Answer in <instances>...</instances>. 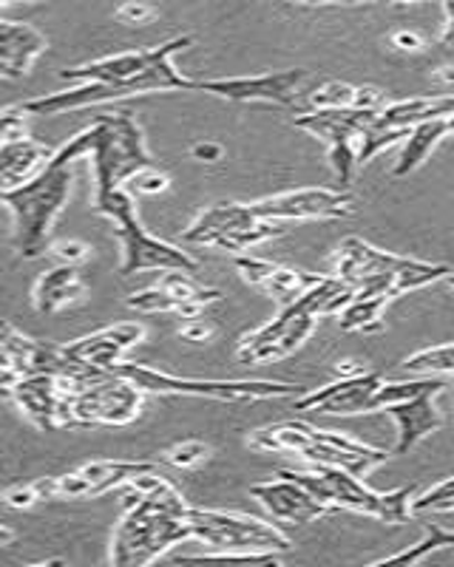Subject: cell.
<instances>
[{
    "label": "cell",
    "mask_w": 454,
    "mask_h": 567,
    "mask_svg": "<svg viewBox=\"0 0 454 567\" xmlns=\"http://www.w3.org/2000/svg\"><path fill=\"white\" fill-rule=\"evenodd\" d=\"M52 156L54 148L32 136L0 142V194L34 179L52 162Z\"/></svg>",
    "instance_id": "obj_19"
},
{
    "label": "cell",
    "mask_w": 454,
    "mask_h": 567,
    "mask_svg": "<svg viewBox=\"0 0 454 567\" xmlns=\"http://www.w3.org/2000/svg\"><path fill=\"white\" fill-rule=\"evenodd\" d=\"M210 457V445L202 443V440H182V443L171 445L165 452V460H168L174 468H196L205 460Z\"/></svg>",
    "instance_id": "obj_40"
},
{
    "label": "cell",
    "mask_w": 454,
    "mask_h": 567,
    "mask_svg": "<svg viewBox=\"0 0 454 567\" xmlns=\"http://www.w3.org/2000/svg\"><path fill=\"white\" fill-rule=\"evenodd\" d=\"M9 398L18 403V409L32 420L43 432H54L60 425H72V398L60 389L58 374L32 372L23 374L12 389Z\"/></svg>",
    "instance_id": "obj_11"
},
{
    "label": "cell",
    "mask_w": 454,
    "mask_h": 567,
    "mask_svg": "<svg viewBox=\"0 0 454 567\" xmlns=\"http://www.w3.org/2000/svg\"><path fill=\"white\" fill-rule=\"evenodd\" d=\"M49 252L58 258L60 265L78 267L91 258V245H85V241H80V239H60V241H54V245H49Z\"/></svg>",
    "instance_id": "obj_45"
},
{
    "label": "cell",
    "mask_w": 454,
    "mask_h": 567,
    "mask_svg": "<svg viewBox=\"0 0 454 567\" xmlns=\"http://www.w3.org/2000/svg\"><path fill=\"white\" fill-rule=\"evenodd\" d=\"M60 483V499H89L91 496V483L80 474V471H69L63 477H58Z\"/></svg>",
    "instance_id": "obj_48"
},
{
    "label": "cell",
    "mask_w": 454,
    "mask_h": 567,
    "mask_svg": "<svg viewBox=\"0 0 454 567\" xmlns=\"http://www.w3.org/2000/svg\"><path fill=\"white\" fill-rule=\"evenodd\" d=\"M390 3H417V0H390Z\"/></svg>",
    "instance_id": "obj_62"
},
{
    "label": "cell",
    "mask_w": 454,
    "mask_h": 567,
    "mask_svg": "<svg viewBox=\"0 0 454 567\" xmlns=\"http://www.w3.org/2000/svg\"><path fill=\"white\" fill-rule=\"evenodd\" d=\"M390 43L395 52H403V54H417L426 49V40H423L417 32H409V29H401V32L392 34Z\"/></svg>",
    "instance_id": "obj_51"
},
{
    "label": "cell",
    "mask_w": 454,
    "mask_h": 567,
    "mask_svg": "<svg viewBox=\"0 0 454 567\" xmlns=\"http://www.w3.org/2000/svg\"><path fill=\"white\" fill-rule=\"evenodd\" d=\"M45 45V34L32 23L0 18V80L27 78Z\"/></svg>",
    "instance_id": "obj_15"
},
{
    "label": "cell",
    "mask_w": 454,
    "mask_h": 567,
    "mask_svg": "<svg viewBox=\"0 0 454 567\" xmlns=\"http://www.w3.org/2000/svg\"><path fill=\"white\" fill-rule=\"evenodd\" d=\"M367 372L361 361H338L336 363V378H355V374Z\"/></svg>",
    "instance_id": "obj_55"
},
{
    "label": "cell",
    "mask_w": 454,
    "mask_h": 567,
    "mask_svg": "<svg viewBox=\"0 0 454 567\" xmlns=\"http://www.w3.org/2000/svg\"><path fill=\"white\" fill-rule=\"evenodd\" d=\"M29 116L32 114L23 109V103L0 109V142L29 136Z\"/></svg>",
    "instance_id": "obj_43"
},
{
    "label": "cell",
    "mask_w": 454,
    "mask_h": 567,
    "mask_svg": "<svg viewBox=\"0 0 454 567\" xmlns=\"http://www.w3.org/2000/svg\"><path fill=\"white\" fill-rule=\"evenodd\" d=\"M355 105V85L341 83V80H330V83L318 85L307 97V109H352Z\"/></svg>",
    "instance_id": "obj_36"
},
{
    "label": "cell",
    "mask_w": 454,
    "mask_h": 567,
    "mask_svg": "<svg viewBox=\"0 0 454 567\" xmlns=\"http://www.w3.org/2000/svg\"><path fill=\"white\" fill-rule=\"evenodd\" d=\"M190 539L208 545V554L190 559L247 561V565H279V554L290 550V539L281 528L259 516L234 511L188 508Z\"/></svg>",
    "instance_id": "obj_3"
},
{
    "label": "cell",
    "mask_w": 454,
    "mask_h": 567,
    "mask_svg": "<svg viewBox=\"0 0 454 567\" xmlns=\"http://www.w3.org/2000/svg\"><path fill=\"white\" fill-rule=\"evenodd\" d=\"M94 213L105 216L114 225L120 245H123V265H120V276H136L145 270H185L196 272L199 265L188 250L171 245V241L159 239L154 233H148L140 221L136 213L134 194L128 187H117L111 194L97 196L94 199Z\"/></svg>",
    "instance_id": "obj_5"
},
{
    "label": "cell",
    "mask_w": 454,
    "mask_h": 567,
    "mask_svg": "<svg viewBox=\"0 0 454 567\" xmlns=\"http://www.w3.org/2000/svg\"><path fill=\"white\" fill-rule=\"evenodd\" d=\"M401 369L412 374H435V378L437 374H454V343H441V347H429L409 354Z\"/></svg>",
    "instance_id": "obj_34"
},
{
    "label": "cell",
    "mask_w": 454,
    "mask_h": 567,
    "mask_svg": "<svg viewBox=\"0 0 454 567\" xmlns=\"http://www.w3.org/2000/svg\"><path fill=\"white\" fill-rule=\"evenodd\" d=\"M259 219L254 210V205H239V202H219V205L208 207V210H202L185 233H182V239L188 241V245L196 247H216V241L225 239L227 233L239 230V227L254 225Z\"/></svg>",
    "instance_id": "obj_21"
},
{
    "label": "cell",
    "mask_w": 454,
    "mask_h": 567,
    "mask_svg": "<svg viewBox=\"0 0 454 567\" xmlns=\"http://www.w3.org/2000/svg\"><path fill=\"white\" fill-rule=\"evenodd\" d=\"M443 12H446V23H454V0H443Z\"/></svg>",
    "instance_id": "obj_59"
},
{
    "label": "cell",
    "mask_w": 454,
    "mask_h": 567,
    "mask_svg": "<svg viewBox=\"0 0 454 567\" xmlns=\"http://www.w3.org/2000/svg\"><path fill=\"white\" fill-rule=\"evenodd\" d=\"M125 303H128V310L145 312V316H156V312H174L176 316V307H179V301H176L165 287H159V284H156V287H148V290L131 292V296L125 298Z\"/></svg>",
    "instance_id": "obj_37"
},
{
    "label": "cell",
    "mask_w": 454,
    "mask_h": 567,
    "mask_svg": "<svg viewBox=\"0 0 454 567\" xmlns=\"http://www.w3.org/2000/svg\"><path fill=\"white\" fill-rule=\"evenodd\" d=\"M34 491H38L40 503H43V499H60L58 477H40V480H34Z\"/></svg>",
    "instance_id": "obj_54"
},
{
    "label": "cell",
    "mask_w": 454,
    "mask_h": 567,
    "mask_svg": "<svg viewBox=\"0 0 454 567\" xmlns=\"http://www.w3.org/2000/svg\"><path fill=\"white\" fill-rule=\"evenodd\" d=\"M336 272L332 276L347 281L350 287H361L367 278L372 276H381V272H395L401 267L403 256L398 252H386V250H378L372 247L370 241L358 239V236H350L338 245L336 250Z\"/></svg>",
    "instance_id": "obj_17"
},
{
    "label": "cell",
    "mask_w": 454,
    "mask_h": 567,
    "mask_svg": "<svg viewBox=\"0 0 454 567\" xmlns=\"http://www.w3.org/2000/svg\"><path fill=\"white\" fill-rule=\"evenodd\" d=\"M446 265H432V261H421V258L403 256L401 267L395 270V278H392V296H406L412 290H423L429 284L443 281L448 276Z\"/></svg>",
    "instance_id": "obj_29"
},
{
    "label": "cell",
    "mask_w": 454,
    "mask_h": 567,
    "mask_svg": "<svg viewBox=\"0 0 454 567\" xmlns=\"http://www.w3.org/2000/svg\"><path fill=\"white\" fill-rule=\"evenodd\" d=\"M390 296H372V298H352L344 310L338 312V327L344 332H381L383 329V310L390 303Z\"/></svg>",
    "instance_id": "obj_28"
},
{
    "label": "cell",
    "mask_w": 454,
    "mask_h": 567,
    "mask_svg": "<svg viewBox=\"0 0 454 567\" xmlns=\"http://www.w3.org/2000/svg\"><path fill=\"white\" fill-rule=\"evenodd\" d=\"M259 219L270 221H312L347 219L352 213V196L336 187H296L285 194L250 202Z\"/></svg>",
    "instance_id": "obj_9"
},
{
    "label": "cell",
    "mask_w": 454,
    "mask_h": 567,
    "mask_svg": "<svg viewBox=\"0 0 454 567\" xmlns=\"http://www.w3.org/2000/svg\"><path fill=\"white\" fill-rule=\"evenodd\" d=\"M307 80L305 69L270 71V74H250V78H221L199 80L196 91L214 94V97L230 100V103H272L296 105L299 85Z\"/></svg>",
    "instance_id": "obj_10"
},
{
    "label": "cell",
    "mask_w": 454,
    "mask_h": 567,
    "mask_svg": "<svg viewBox=\"0 0 454 567\" xmlns=\"http://www.w3.org/2000/svg\"><path fill=\"white\" fill-rule=\"evenodd\" d=\"M236 261V270H239V276L245 278L247 284H254V287H265L267 278L276 272V267L272 261H265V258H256V256H245V252H239V256L234 258Z\"/></svg>",
    "instance_id": "obj_44"
},
{
    "label": "cell",
    "mask_w": 454,
    "mask_h": 567,
    "mask_svg": "<svg viewBox=\"0 0 454 567\" xmlns=\"http://www.w3.org/2000/svg\"><path fill=\"white\" fill-rule=\"evenodd\" d=\"M159 287L171 292L179 303H199V307H208V303L221 301V292L214 287H205L202 281H196L194 272L185 270H165L159 278ZM179 310V307H176Z\"/></svg>",
    "instance_id": "obj_30"
},
{
    "label": "cell",
    "mask_w": 454,
    "mask_h": 567,
    "mask_svg": "<svg viewBox=\"0 0 454 567\" xmlns=\"http://www.w3.org/2000/svg\"><path fill=\"white\" fill-rule=\"evenodd\" d=\"M381 383V374L370 372V369L363 374H355V378H336V383H330V386L299 394V400L292 403V409L316 414H336V417L370 414L372 394L378 392Z\"/></svg>",
    "instance_id": "obj_12"
},
{
    "label": "cell",
    "mask_w": 454,
    "mask_h": 567,
    "mask_svg": "<svg viewBox=\"0 0 454 567\" xmlns=\"http://www.w3.org/2000/svg\"><path fill=\"white\" fill-rule=\"evenodd\" d=\"M276 477L279 480L250 485V496L265 505V511L276 523L307 525L316 523V519H321V516H327L332 511L330 505L318 503L316 496L307 488H301L296 480L285 477V474H276Z\"/></svg>",
    "instance_id": "obj_13"
},
{
    "label": "cell",
    "mask_w": 454,
    "mask_h": 567,
    "mask_svg": "<svg viewBox=\"0 0 454 567\" xmlns=\"http://www.w3.org/2000/svg\"><path fill=\"white\" fill-rule=\"evenodd\" d=\"M454 114V94H441V97H412L386 103V109L378 111L375 125L383 128H415V125L429 123V120H446Z\"/></svg>",
    "instance_id": "obj_23"
},
{
    "label": "cell",
    "mask_w": 454,
    "mask_h": 567,
    "mask_svg": "<svg viewBox=\"0 0 454 567\" xmlns=\"http://www.w3.org/2000/svg\"><path fill=\"white\" fill-rule=\"evenodd\" d=\"M7 3H14V0H0V7H7Z\"/></svg>",
    "instance_id": "obj_63"
},
{
    "label": "cell",
    "mask_w": 454,
    "mask_h": 567,
    "mask_svg": "<svg viewBox=\"0 0 454 567\" xmlns=\"http://www.w3.org/2000/svg\"><path fill=\"white\" fill-rule=\"evenodd\" d=\"M159 54H163V43L154 45V49H140V52L109 54V58L91 60L83 65H69V69L60 71V80H65V83H123V80H131L151 69Z\"/></svg>",
    "instance_id": "obj_16"
},
{
    "label": "cell",
    "mask_w": 454,
    "mask_h": 567,
    "mask_svg": "<svg viewBox=\"0 0 454 567\" xmlns=\"http://www.w3.org/2000/svg\"><path fill=\"white\" fill-rule=\"evenodd\" d=\"M429 80L437 85V89H446V94H454V65H437Z\"/></svg>",
    "instance_id": "obj_53"
},
{
    "label": "cell",
    "mask_w": 454,
    "mask_h": 567,
    "mask_svg": "<svg viewBox=\"0 0 454 567\" xmlns=\"http://www.w3.org/2000/svg\"><path fill=\"white\" fill-rule=\"evenodd\" d=\"M91 136L94 134L89 125L65 142L63 148L54 151L52 162L34 179L0 194V205H7V210L12 213L14 247L23 258H40L49 250L54 221L60 219L72 196L74 162L89 156Z\"/></svg>",
    "instance_id": "obj_1"
},
{
    "label": "cell",
    "mask_w": 454,
    "mask_h": 567,
    "mask_svg": "<svg viewBox=\"0 0 454 567\" xmlns=\"http://www.w3.org/2000/svg\"><path fill=\"white\" fill-rule=\"evenodd\" d=\"M91 171H94V199L117 187L151 165L145 134L134 111H111L94 116L91 123Z\"/></svg>",
    "instance_id": "obj_6"
},
{
    "label": "cell",
    "mask_w": 454,
    "mask_h": 567,
    "mask_svg": "<svg viewBox=\"0 0 454 567\" xmlns=\"http://www.w3.org/2000/svg\"><path fill=\"white\" fill-rule=\"evenodd\" d=\"M316 323H318V316H312V312H307V316H299L296 321L290 323V327L285 329V336H281L279 341L265 343V347H256V349H250V352H239V361L241 363L281 361V358L292 354L299 347H305L307 338L316 332Z\"/></svg>",
    "instance_id": "obj_26"
},
{
    "label": "cell",
    "mask_w": 454,
    "mask_h": 567,
    "mask_svg": "<svg viewBox=\"0 0 454 567\" xmlns=\"http://www.w3.org/2000/svg\"><path fill=\"white\" fill-rule=\"evenodd\" d=\"M429 536L423 542H417V545H412V548L401 550V554H392V556H383V559H378L375 565H415V561H423L429 554H435V550L441 548H454V530H446V528H437V525L429 523L426 525Z\"/></svg>",
    "instance_id": "obj_33"
},
{
    "label": "cell",
    "mask_w": 454,
    "mask_h": 567,
    "mask_svg": "<svg viewBox=\"0 0 454 567\" xmlns=\"http://www.w3.org/2000/svg\"><path fill=\"white\" fill-rule=\"evenodd\" d=\"M14 539H18V534H14L9 525L0 523V548H9V545H14Z\"/></svg>",
    "instance_id": "obj_56"
},
{
    "label": "cell",
    "mask_w": 454,
    "mask_h": 567,
    "mask_svg": "<svg viewBox=\"0 0 454 567\" xmlns=\"http://www.w3.org/2000/svg\"><path fill=\"white\" fill-rule=\"evenodd\" d=\"M299 3H367V0H299Z\"/></svg>",
    "instance_id": "obj_58"
},
{
    "label": "cell",
    "mask_w": 454,
    "mask_h": 567,
    "mask_svg": "<svg viewBox=\"0 0 454 567\" xmlns=\"http://www.w3.org/2000/svg\"><path fill=\"white\" fill-rule=\"evenodd\" d=\"M446 383L435 374H421L417 381H383L378 392L372 394V409L370 412H383L386 406H395L403 400L421 398V394H441Z\"/></svg>",
    "instance_id": "obj_27"
},
{
    "label": "cell",
    "mask_w": 454,
    "mask_h": 567,
    "mask_svg": "<svg viewBox=\"0 0 454 567\" xmlns=\"http://www.w3.org/2000/svg\"><path fill=\"white\" fill-rule=\"evenodd\" d=\"M145 392L117 372H100L72 394L74 423L128 425L143 412Z\"/></svg>",
    "instance_id": "obj_8"
},
{
    "label": "cell",
    "mask_w": 454,
    "mask_h": 567,
    "mask_svg": "<svg viewBox=\"0 0 454 567\" xmlns=\"http://www.w3.org/2000/svg\"><path fill=\"white\" fill-rule=\"evenodd\" d=\"M446 125H448V134H454V114L446 116Z\"/></svg>",
    "instance_id": "obj_60"
},
{
    "label": "cell",
    "mask_w": 454,
    "mask_h": 567,
    "mask_svg": "<svg viewBox=\"0 0 454 567\" xmlns=\"http://www.w3.org/2000/svg\"><path fill=\"white\" fill-rule=\"evenodd\" d=\"M441 43L454 45V23H446V29H443V34H441Z\"/></svg>",
    "instance_id": "obj_57"
},
{
    "label": "cell",
    "mask_w": 454,
    "mask_h": 567,
    "mask_svg": "<svg viewBox=\"0 0 454 567\" xmlns=\"http://www.w3.org/2000/svg\"><path fill=\"white\" fill-rule=\"evenodd\" d=\"M324 276H312V272L305 270H292V267H276L270 278L265 284V292L272 298V301H279L281 307L301 296L305 290H310L312 284H318Z\"/></svg>",
    "instance_id": "obj_32"
},
{
    "label": "cell",
    "mask_w": 454,
    "mask_h": 567,
    "mask_svg": "<svg viewBox=\"0 0 454 567\" xmlns=\"http://www.w3.org/2000/svg\"><path fill=\"white\" fill-rule=\"evenodd\" d=\"M156 468L154 463H143V460H91V463L80 465V474L91 483V496L109 494V491L128 485L136 474Z\"/></svg>",
    "instance_id": "obj_25"
},
{
    "label": "cell",
    "mask_w": 454,
    "mask_h": 567,
    "mask_svg": "<svg viewBox=\"0 0 454 567\" xmlns=\"http://www.w3.org/2000/svg\"><path fill=\"white\" fill-rule=\"evenodd\" d=\"M179 338L188 343H208L214 338V323H208L205 318H190L179 327Z\"/></svg>",
    "instance_id": "obj_49"
},
{
    "label": "cell",
    "mask_w": 454,
    "mask_h": 567,
    "mask_svg": "<svg viewBox=\"0 0 454 567\" xmlns=\"http://www.w3.org/2000/svg\"><path fill=\"white\" fill-rule=\"evenodd\" d=\"M352 109L381 111L386 109V97H383V91L375 89V85H355V105Z\"/></svg>",
    "instance_id": "obj_50"
},
{
    "label": "cell",
    "mask_w": 454,
    "mask_h": 567,
    "mask_svg": "<svg viewBox=\"0 0 454 567\" xmlns=\"http://www.w3.org/2000/svg\"><path fill=\"white\" fill-rule=\"evenodd\" d=\"M114 18H117L120 23H125V27H145V23H151V20L156 18V9L143 3V0H128V3H123V7L114 12Z\"/></svg>",
    "instance_id": "obj_46"
},
{
    "label": "cell",
    "mask_w": 454,
    "mask_h": 567,
    "mask_svg": "<svg viewBox=\"0 0 454 567\" xmlns=\"http://www.w3.org/2000/svg\"><path fill=\"white\" fill-rule=\"evenodd\" d=\"M14 3H18V0H14Z\"/></svg>",
    "instance_id": "obj_64"
},
{
    "label": "cell",
    "mask_w": 454,
    "mask_h": 567,
    "mask_svg": "<svg viewBox=\"0 0 454 567\" xmlns=\"http://www.w3.org/2000/svg\"><path fill=\"white\" fill-rule=\"evenodd\" d=\"M125 187H128L134 196H159L168 190L171 179L168 174H163V171H156L154 165H148V168L136 171V174L125 182Z\"/></svg>",
    "instance_id": "obj_41"
},
{
    "label": "cell",
    "mask_w": 454,
    "mask_h": 567,
    "mask_svg": "<svg viewBox=\"0 0 454 567\" xmlns=\"http://www.w3.org/2000/svg\"><path fill=\"white\" fill-rule=\"evenodd\" d=\"M114 372L128 378L145 394H185V398H208L219 403H254V400L299 398L305 389L296 383L279 381H205V378H179L163 369L143 367V363L120 361Z\"/></svg>",
    "instance_id": "obj_7"
},
{
    "label": "cell",
    "mask_w": 454,
    "mask_h": 567,
    "mask_svg": "<svg viewBox=\"0 0 454 567\" xmlns=\"http://www.w3.org/2000/svg\"><path fill=\"white\" fill-rule=\"evenodd\" d=\"M190 154H194L196 162H208V165H214V162H219L221 156H225V148H221L219 142H196L194 148H190Z\"/></svg>",
    "instance_id": "obj_52"
},
{
    "label": "cell",
    "mask_w": 454,
    "mask_h": 567,
    "mask_svg": "<svg viewBox=\"0 0 454 567\" xmlns=\"http://www.w3.org/2000/svg\"><path fill=\"white\" fill-rule=\"evenodd\" d=\"M383 412L390 414L398 425V443L392 454H409L421 440L437 432L443 423L441 412L435 406V394H421V398L403 400L395 406H386Z\"/></svg>",
    "instance_id": "obj_20"
},
{
    "label": "cell",
    "mask_w": 454,
    "mask_h": 567,
    "mask_svg": "<svg viewBox=\"0 0 454 567\" xmlns=\"http://www.w3.org/2000/svg\"><path fill=\"white\" fill-rule=\"evenodd\" d=\"M415 485H403L395 491H383V511L381 523L386 525H403L412 519V499H415Z\"/></svg>",
    "instance_id": "obj_38"
},
{
    "label": "cell",
    "mask_w": 454,
    "mask_h": 567,
    "mask_svg": "<svg viewBox=\"0 0 454 567\" xmlns=\"http://www.w3.org/2000/svg\"><path fill=\"white\" fill-rule=\"evenodd\" d=\"M412 511L415 514H426V511H454V477L443 480V483L432 485L421 496H415L412 499Z\"/></svg>",
    "instance_id": "obj_39"
},
{
    "label": "cell",
    "mask_w": 454,
    "mask_h": 567,
    "mask_svg": "<svg viewBox=\"0 0 454 567\" xmlns=\"http://www.w3.org/2000/svg\"><path fill=\"white\" fill-rule=\"evenodd\" d=\"M446 281H448V287H452V290H454V272H448Z\"/></svg>",
    "instance_id": "obj_61"
},
{
    "label": "cell",
    "mask_w": 454,
    "mask_h": 567,
    "mask_svg": "<svg viewBox=\"0 0 454 567\" xmlns=\"http://www.w3.org/2000/svg\"><path fill=\"white\" fill-rule=\"evenodd\" d=\"M3 503L14 511H29L32 505L40 503V496L38 491H34V483H20L3 491Z\"/></svg>",
    "instance_id": "obj_47"
},
{
    "label": "cell",
    "mask_w": 454,
    "mask_h": 567,
    "mask_svg": "<svg viewBox=\"0 0 454 567\" xmlns=\"http://www.w3.org/2000/svg\"><path fill=\"white\" fill-rule=\"evenodd\" d=\"M190 505L182 499L179 491L163 480L148 494H136L125 499V514L111 536V565L143 567L156 561L165 550L190 539L188 525Z\"/></svg>",
    "instance_id": "obj_2"
},
{
    "label": "cell",
    "mask_w": 454,
    "mask_h": 567,
    "mask_svg": "<svg viewBox=\"0 0 454 567\" xmlns=\"http://www.w3.org/2000/svg\"><path fill=\"white\" fill-rule=\"evenodd\" d=\"M406 134L409 128H383V125H372L370 131H363L361 140H358V165H367L370 159H375L378 154L392 148L395 142L406 140Z\"/></svg>",
    "instance_id": "obj_35"
},
{
    "label": "cell",
    "mask_w": 454,
    "mask_h": 567,
    "mask_svg": "<svg viewBox=\"0 0 454 567\" xmlns=\"http://www.w3.org/2000/svg\"><path fill=\"white\" fill-rule=\"evenodd\" d=\"M190 43H194L190 34L165 40L163 54L156 58V63L151 65V69H145L143 74L123 80V83H78L72 85V89L27 100L23 109L32 116H54L69 114V111L91 109V105H105L117 103V100L140 97V94H156V91H196V83H199V80L185 78V74L174 65V54L182 52V49H188Z\"/></svg>",
    "instance_id": "obj_4"
},
{
    "label": "cell",
    "mask_w": 454,
    "mask_h": 567,
    "mask_svg": "<svg viewBox=\"0 0 454 567\" xmlns=\"http://www.w3.org/2000/svg\"><path fill=\"white\" fill-rule=\"evenodd\" d=\"M446 136H448L446 120H429V123L409 128L406 140H403L401 156H398L395 168H392V176H395V179H403V176L415 174V171L421 168L429 156H432V151H435Z\"/></svg>",
    "instance_id": "obj_24"
},
{
    "label": "cell",
    "mask_w": 454,
    "mask_h": 567,
    "mask_svg": "<svg viewBox=\"0 0 454 567\" xmlns=\"http://www.w3.org/2000/svg\"><path fill=\"white\" fill-rule=\"evenodd\" d=\"M330 148V165L336 171L338 182L341 185H350L352 174L358 168V148L355 142L347 140V142H336V145H327Z\"/></svg>",
    "instance_id": "obj_42"
},
{
    "label": "cell",
    "mask_w": 454,
    "mask_h": 567,
    "mask_svg": "<svg viewBox=\"0 0 454 567\" xmlns=\"http://www.w3.org/2000/svg\"><path fill=\"white\" fill-rule=\"evenodd\" d=\"M378 120V111H363V109H318L305 111L296 116V125L301 131H310L327 145L347 140H361L363 131H370Z\"/></svg>",
    "instance_id": "obj_18"
},
{
    "label": "cell",
    "mask_w": 454,
    "mask_h": 567,
    "mask_svg": "<svg viewBox=\"0 0 454 567\" xmlns=\"http://www.w3.org/2000/svg\"><path fill=\"white\" fill-rule=\"evenodd\" d=\"M85 298V281L74 265H58L45 270L34 284V310L40 316H54V312L72 307Z\"/></svg>",
    "instance_id": "obj_22"
},
{
    "label": "cell",
    "mask_w": 454,
    "mask_h": 567,
    "mask_svg": "<svg viewBox=\"0 0 454 567\" xmlns=\"http://www.w3.org/2000/svg\"><path fill=\"white\" fill-rule=\"evenodd\" d=\"M281 233H285L281 221L256 219L254 225L227 233L225 239L216 241V250H225V252H230V256H239V252L250 250V247H259V245H265V241L276 239V236H281Z\"/></svg>",
    "instance_id": "obj_31"
},
{
    "label": "cell",
    "mask_w": 454,
    "mask_h": 567,
    "mask_svg": "<svg viewBox=\"0 0 454 567\" xmlns=\"http://www.w3.org/2000/svg\"><path fill=\"white\" fill-rule=\"evenodd\" d=\"M140 341H145L143 323L120 321L100 329V332H91V336L80 338V341L65 343L63 352L78 363H89V367L114 372V367L123 361V354L128 352L131 347H136Z\"/></svg>",
    "instance_id": "obj_14"
}]
</instances>
